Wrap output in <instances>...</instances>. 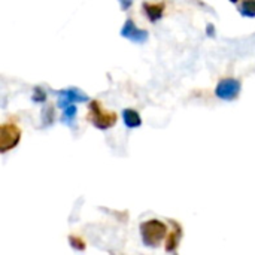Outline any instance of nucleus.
<instances>
[{"label": "nucleus", "instance_id": "1", "mask_svg": "<svg viewBox=\"0 0 255 255\" xmlns=\"http://www.w3.org/2000/svg\"><path fill=\"white\" fill-rule=\"evenodd\" d=\"M139 230L142 242L148 248H157L167 236V226L160 220H148L140 224Z\"/></svg>", "mask_w": 255, "mask_h": 255}, {"label": "nucleus", "instance_id": "8", "mask_svg": "<svg viewBox=\"0 0 255 255\" xmlns=\"http://www.w3.org/2000/svg\"><path fill=\"white\" fill-rule=\"evenodd\" d=\"M145 15L151 22H157L163 18L164 13V3H143L142 6Z\"/></svg>", "mask_w": 255, "mask_h": 255}, {"label": "nucleus", "instance_id": "13", "mask_svg": "<svg viewBox=\"0 0 255 255\" xmlns=\"http://www.w3.org/2000/svg\"><path fill=\"white\" fill-rule=\"evenodd\" d=\"M31 100H33V102H37V103H43V102L46 100V93H45V90H43L42 87H34Z\"/></svg>", "mask_w": 255, "mask_h": 255}, {"label": "nucleus", "instance_id": "10", "mask_svg": "<svg viewBox=\"0 0 255 255\" xmlns=\"http://www.w3.org/2000/svg\"><path fill=\"white\" fill-rule=\"evenodd\" d=\"M63 111H64V112H63V117H61V121H63V123H64L66 126L72 127V126L75 124V120H76V114H78V109H76L75 103L69 105V106H67V108H64Z\"/></svg>", "mask_w": 255, "mask_h": 255}, {"label": "nucleus", "instance_id": "11", "mask_svg": "<svg viewBox=\"0 0 255 255\" xmlns=\"http://www.w3.org/2000/svg\"><path fill=\"white\" fill-rule=\"evenodd\" d=\"M239 12L247 18H255V0H244L239 6Z\"/></svg>", "mask_w": 255, "mask_h": 255}, {"label": "nucleus", "instance_id": "15", "mask_svg": "<svg viewBox=\"0 0 255 255\" xmlns=\"http://www.w3.org/2000/svg\"><path fill=\"white\" fill-rule=\"evenodd\" d=\"M118 1H120V4H121V9H123V10L130 9V7H131V4H133V0H118Z\"/></svg>", "mask_w": 255, "mask_h": 255}, {"label": "nucleus", "instance_id": "6", "mask_svg": "<svg viewBox=\"0 0 255 255\" xmlns=\"http://www.w3.org/2000/svg\"><path fill=\"white\" fill-rule=\"evenodd\" d=\"M54 93L58 94L60 97L67 99L70 103H81V102L90 100V97L85 93H82L79 88H76V87H69V88H64V90H60V91H54Z\"/></svg>", "mask_w": 255, "mask_h": 255}, {"label": "nucleus", "instance_id": "4", "mask_svg": "<svg viewBox=\"0 0 255 255\" xmlns=\"http://www.w3.org/2000/svg\"><path fill=\"white\" fill-rule=\"evenodd\" d=\"M241 93V82L235 78H224L217 84L215 94L221 100H235Z\"/></svg>", "mask_w": 255, "mask_h": 255}, {"label": "nucleus", "instance_id": "16", "mask_svg": "<svg viewBox=\"0 0 255 255\" xmlns=\"http://www.w3.org/2000/svg\"><path fill=\"white\" fill-rule=\"evenodd\" d=\"M206 34L209 37H215V25L214 24H208L206 25Z\"/></svg>", "mask_w": 255, "mask_h": 255}, {"label": "nucleus", "instance_id": "14", "mask_svg": "<svg viewBox=\"0 0 255 255\" xmlns=\"http://www.w3.org/2000/svg\"><path fill=\"white\" fill-rule=\"evenodd\" d=\"M69 244L72 248H75L76 251H84L85 250V242L81 238L76 236H69Z\"/></svg>", "mask_w": 255, "mask_h": 255}, {"label": "nucleus", "instance_id": "12", "mask_svg": "<svg viewBox=\"0 0 255 255\" xmlns=\"http://www.w3.org/2000/svg\"><path fill=\"white\" fill-rule=\"evenodd\" d=\"M54 118H55L54 108H52L51 105L45 106V108L42 109V124H43V127L51 126V124L54 123Z\"/></svg>", "mask_w": 255, "mask_h": 255}, {"label": "nucleus", "instance_id": "5", "mask_svg": "<svg viewBox=\"0 0 255 255\" xmlns=\"http://www.w3.org/2000/svg\"><path fill=\"white\" fill-rule=\"evenodd\" d=\"M121 36L131 40V42H136V43H143L148 40V36L149 33L143 28H139L134 21L131 18L126 19V22L123 24V28H121Z\"/></svg>", "mask_w": 255, "mask_h": 255}, {"label": "nucleus", "instance_id": "9", "mask_svg": "<svg viewBox=\"0 0 255 255\" xmlns=\"http://www.w3.org/2000/svg\"><path fill=\"white\" fill-rule=\"evenodd\" d=\"M123 121H124L126 127H128V128H137L142 124V118L134 109H124L123 111Z\"/></svg>", "mask_w": 255, "mask_h": 255}, {"label": "nucleus", "instance_id": "2", "mask_svg": "<svg viewBox=\"0 0 255 255\" xmlns=\"http://www.w3.org/2000/svg\"><path fill=\"white\" fill-rule=\"evenodd\" d=\"M88 120L99 130H108V128H111V127H114L117 124L118 117H117L115 112H106V111H103L102 106H100V103L96 102V100H93L90 103Z\"/></svg>", "mask_w": 255, "mask_h": 255}, {"label": "nucleus", "instance_id": "7", "mask_svg": "<svg viewBox=\"0 0 255 255\" xmlns=\"http://www.w3.org/2000/svg\"><path fill=\"white\" fill-rule=\"evenodd\" d=\"M170 224L173 226V230L170 232V235H167L166 251L167 253H175L178 245H179V242H181V238H182V227L176 221H173V220H170Z\"/></svg>", "mask_w": 255, "mask_h": 255}, {"label": "nucleus", "instance_id": "17", "mask_svg": "<svg viewBox=\"0 0 255 255\" xmlns=\"http://www.w3.org/2000/svg\"><path fill=\"white\" fill-rule=\"evenodd\" d=\"M232 3H238V0H230Z\"/></svg>", "mask_w": 255, "mask_h": 255}, {"label": "nucleus", "instance_id": "3", "mask_svg": "<svg viewBox=\"0 0 255 255\" xmlns=\"http://www.w3.org/2000/svg\"><path fill=\"white\" fill-rule=\"evenodd\" d=\"M21 139V130L13 123H4L0 127V152L13 149Z\"/></svg>", "mask_w": 255, "mask_h": 255}]
</instances>
